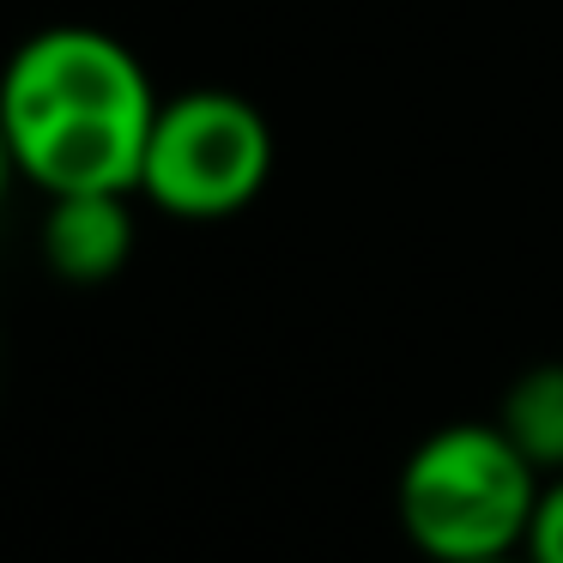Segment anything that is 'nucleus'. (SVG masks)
<instances>
[{"label":"nucleus","instance_id":"20e7f679","mask_svg":"<svg viewBox=\"0 0 563 563\" xmlns=\"http://www.w3.org/2000/svg\"><path fill=\"white\" fill-rule=\"evenodd\" d=\"M37 249L62 285H103L134 255V207L128 195H55Z\"/></svg>","mask_w":563,"mask_h":563},{"label":"nucleus","instance_id":"423d86ee","mask_svg":"<svg viewBox=\"0 0 563 563\" xmlns=\"http://www.w3.org/2000/svg\"><path fill=\"white\" fill-rule=\"evenodd\" d=\"M521 558L527 563H563V473L545 478V490H539V509H533V527H527Z\"/></svg>","mask_w":563,"mask_h":563},{"label":"nucleus","instance_id":"f257e3e1","mask_svg":"<svg viewBox=\"0 0 563 563\" xmlns=\"http://www.w3.org/2000/svg\"><path fill=\"white\" fill-rule=\"evenodd\" d=\"M164 98L122 37L49 25L0 67V134L43 195H140Z\"/></svg>","mask_w":563,"mask_h":563},{"label":"nucleus","instance_id":"f03ea898","mask_svg":"<svg viewBox=\"0 0 563 563\" xmlns=\"http://www.w3.org/2000/svg\"><path fill=\"white\" fill-rule=\"evenodd\" d=\"M545 478L503 437L497 418L442 424L406 454L394 509L400 533L430 563H490L521 558Z\"/></svg>","mask_w":563,"mask_h":563},{"label":"nucleus","instance_id":"39448f33","mask_svg":"<svg viewBox=\"0 0 563 563\" xmlns=\"http://www.w3.org/2000/svg\"><path fill=\"white\" fill-rule=\"evenodd\" d=\"M497 424L533 461L539 478L563 473V364H533L503 388Z\"/></svg>","mask_w":563,"mask_h":563},{"label":"nucleus","instance_id":"6e6552de","mask_svg":"<svg viewBox=\"0 0 563 563\" xmlns=\"http://www.w3.org/2000/svg\"><path fill=\"white\" fill-rule=\"evenodd\" d=\"M490 563H527V558H490Z\"/></svg>","mask_w":563,"mask_h":563},{"label":"nucleus","instance_id":"0eeeda50","mask_svg":"<svg viewBox=\"0 0 563 563\" xmlns=\"http://www.w3.org/2000/svg\"><path fill=\"white\" fill-rule=\"evenodd\" d=\"M13 183H19V164H13V146H7V134H0V207H7Z\"/></svg>","mask_w":563,"mask_h":563},{"label":"nucleus","instance_id":"7ed1b4c3","mask_svg":"<svg viewBox=\"0 0 563 563\" xmlns=\"http://www.w3.org/2000/svg\"><path fill=\"white\" fill-rule=\"evenodd\" d=\"M267 176H273V128L261 115V103L219 86L164 98L146 146V170H140V195L158 212L188 224L231 219V212L255 207Z\"/></svg>","mask_w":563,"mask_h":563}]
</instances>
